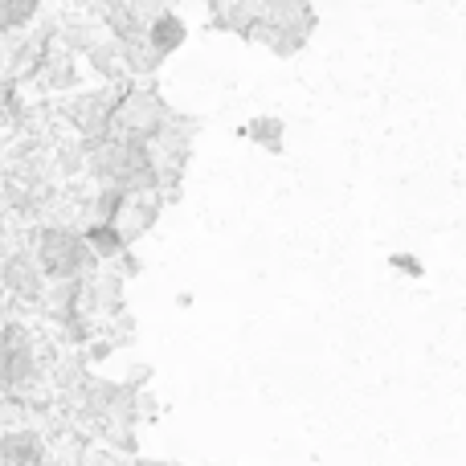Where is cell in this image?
<instances>
[{
  "instance_id": "ba28073f",
  "label": "cell",
  "mask_w": 466,
  "mask_h": 466,
  "mask_svg": "<svg viewBox=\"0 0 466 466\" xmlns=\"http://www.w3.org/2000/svg\"><path fill=\"white\" fill-rule=\"evenodd\" d=\"M82 78H86L82 57H74L70 49L54 46V54H49V62H46V70H41L37 86L49 90V95H74V90H82Z\"/></svg>"
},
{
  "instance_id": "9c48e42d",
  "label": "cell",
  "mask_w": 466,
  "mask_h": 466,
  "mask_svg": "<svg viewBox=\"0 0 466 466\" xmlns=\"http://www.w3.org/2000/svg\"><path fill=\"white\" fill-rule=\"evenodd\" d=\"M262 21L274 25V29H290L311 37L315 25H319V13H315L311 0H262Z\"/></svg>"
},
{
  "instance_id": "2e32d148",
  "label": "cell",
  "mask_w": 466,
  "mask_h": 466,
  "mask_svg": "<svg viewBox=\"0 0 466 466\" xmlns=\"http://www.w3.org/2000/svg\"><path fill=\"white\" fill-rule=\"evenodd\" d=\"M413 5H418V0H413Z\"/></svg>"
},
{
  "instance_id": "4fadbf2b",
  "label": "cell",
  "mask_w": 466,
  "mask_h": 466,
  "mask_svg": "<svg viewBox=\"0 0 466 466\" xmlns=\"http://www.w3.org/2000/svg\"><path fill=\"white\" fill-rule=\"evenodd\" d=\"M241 136H246L249 144H258L262 152L282 156V147H287V123H282L279 115H258V119H249L246 127H241Z\"/></svg>"
},
{
  "instance_id": "3957f363",
  "label": "cell",
  "mask_w": 466,
  "mask_h": 466,
  "mask_svg": "<svg viewBox=\"0 0 466 466\" xmlns=\"http://www.w3.org/2000/svg\"><path fill=\"white\" fill-rule=\"evenodd\" d=\"M172 119H177V106L160 95L156 82H127L111 136L131 139V144H152Z\"/></svg>"
},
{
  "instance_id": "5bb4252c",
  "label": "cell",
  "mask_w": 466,
  "mask_h": 466,
  "mask_svg": "<svg viewBox=\"0 0 466 466\" xmlns=\"http://www.w3.org/2000/svg\"><path fill=\"white\" fill-rule=\"evenodd\" d=\"M389 266H393V270H401V274H410V279H421V274H426V266H421L413 254H393V258H389Z\"/></svg>"
},
{
  "instance_id": "6da1fadb",
  "label": "cell",
  "mask_w": 466,
  "mask_h": 466,
  "mask_svg": "<svg viewBox=\"0 0 466 466\" xmlns=\"http://www.w3.org/2000/svg\"><path fill=\"white\" fill-rule=\"evenodd\" d=\"M46 385V360H41L37 336L29 323H0V397L8 405H29Z\"/></svg>"
},
{
  "instance_id": "7a4b0ae2",
  "label": "cell",
  "mask_w": 466,
  "mask_h": 466,
  "mask_svg": "<svg viewBox=\"0 0 466 466\" xmlns=\"http://www.w3.org/2000/svg\"><path fill=\"white\" fill-rule=\"evenodd\" d=\"M29 249L33 258H37V266L46 270L49 282H70V279H86V274H95L98 258L95 249H90V241L82 238L78 226H70V221H41V226L29 229Z\"/></svg>"
},
{
  "instance_id": "30bf717a",
  "label": "cell",
  "mask_w": 466,
  "mask_h": 466,
  "mask_svg": "<svg viewBox=\"0 0 466 466\" xmlns=\"http://www.w3.org/2000/svg\"><path fill=\"white\" fill-rule=\"evenodd\" d=\"M144 37H147V46H152L156 54L164 57V62H168L177 49H185V41H188V21L177 13V8H164L160 16H152V21H147V33H144Z\"/></svg>"
},
{
  "instance_id": "7c38bea8",
  "label": "cell",
  "mask_w": 466,
  "mask_h": 466,
  "mask_svg": "<svg viewBox=\"0 0 466 466\" xmlns=\"http://www.w3.org/2000/svg\"><path fill=\"white\" fill-rule=\"evenodd\" d=\"M46 0H0V37H16V33L33 29L41 21Z\"/></svg>"
},
{
  "instance_id": "9a60e30c",
  "label": "cell",
  "mask_w": 466,
  "mask_h": 466,
  "mask_svg": "<svg viewBox=\"0 0 466 466\" xmlns=\"http://www.w3.org/2000/svg\"><path fill=\"white\" fill-rule=\"evenodd\" d=\"M136 466H177V462H152V459H139Z\"/></svg>"
},
{
  "instance_id": "8992f818",
  "label": "cell",
  "mask_w": 466,
  "mask_h": 466,
  "mask_svg": "<svg viewBox=\"0 0 466 466\" xmlns=\"http://www.w3.org/2000/svg\"><path fill=\"white\" fill-rule=\"evenodd\" d=\"M49 442L33 426H8L0 430V466H46Z\"/></svg>"
},
{
  "instance_id": "52a82bcc",
  "label": "cell",
  "mask_w": 466,
  "mask_h": 466,
  "mask_svg": "<svg viewBox=\"0 0 466 466\" xmlns=\"http://www.w3.org/2000/svg\"><path fill=\"white\" fill-rule=\"evenodd\" d=\"M164 205H168V197H160V193H131L123 213L115 218V229L127 238V246H136L139 238H147V233L160 226Z\"/></svg>"
},
{
  "instance_id": "5b68a950",
  "label": "cell",
  "mask_w": 466,
  "mask_h": 466,
  "mask_svg": "<svg viewBox=\"0 0 466 466\" xmlns=\"http://www.w3.org/2000/svg\"><path fill=\"white\" fill-rule=\"evenodd\" d=\"M0 290L13 295L16 303L41 307V299H46V290H49V279H46V270L37 266V258H33L29 241L0 249Z\"/></svg>"
},
{
  "instance_id": "277c9868",
  "label": "cell",
  "mask_w": 466,
  "mask_h": 466,
  "mask_svg": "<svg viewBox=\"0 0 466 466\" xmlns=\"http://www.w3.org/2000/svg\"><path fill=\"white\" fill-rule=\"evenodd\" d=\"M123 90H127V82H98V86L74 90V95L62 98V119L70 123L78 139L111 136L115 115H119V103H123Z\"/></svg>"
},
{
  "instance_id": "8fae6325",
  "label": "cell",
  "mask_w": 466,
  "mask_h": 466,
  "mask_svg": "<svg viewBox=\"0 0 466 466\" xmlns=\"http://www.w3.org/2000/svg\"><path fill=\"white\" fill-rule=\"evenodd\" d=\"M82 238L90 241V249H95V258L103 266H111V262H119L123 254H127V238H123L115 226H106V221H90V226H82Z\"/></svg>"
}]
</instances>
